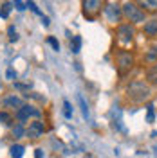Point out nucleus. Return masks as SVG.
<instances>
[{
    "label": "nucleus",
    "instance_id": "nucleus-1",
    "mask_svg": "<svg viewBox=\"0 0 157 158\" xmlns=\"http://www.w3.org/2000/svg\"><path fill=\"white\" fill-rule=\"evenodd\" d=\"M125 94H127V99L130 102L141 104V102H145V101H148L152 97V86L143 79H134V81H130L127 85Z\"/></svg>",
    "mask_w": 157,
    "mask_h": 158
},
{
    "label": "nucleus",
    "instance_id": "nucleus-2",
    "mask_svg": "<svg viewBox=\"0 0 157 158\" xmlns=\"http://www.w3.org/2000/svg\"><path fill=\"white\" fill-rule=\"evenodd\" d=\"M121 7H123V18L127 20L128 23L139 25V23H145V22H146L148 13H145L134 0H127Z\"/></svg>",
    "mask_w": 157,
    "mask_h": 158
},
{
    "label": "nucleus",
    "instance_id": "nucleus-3",
    "mask_svg": "<svg viewBox=\"0 0 157 158\" xmlns=\"http://www.w3.org/2000/svg\"><path fill=\"white\" fill-rule=\"evenodd\" d=\"M136 67V56L130 50L121 49L116 52V69H118L119 77H125L127 74H130V70Z\"/></svg>",
    "mask_w": 157,
    "mask_h": 158
},
{
    "label": "nucleus",
    "instance_id": "nucleus-4",
    "mask_svg": "<svg viewBox=\"0 0 157 158\" xmlns=\"http://www.w3.org/2000/svg\"><path fill=\"white\" fill-rule=\"evenodd\" d=\"M107 0H81V13L88 22H94L103 13Z\"/></svg>",
    "mask_w": 157,
    "mask_h": 158
},
{
    "label": "nucleus",
    "instance_id": "nucleus-5",
    "mask_svg": "<svg viewBox=\"0 0 157 158\" xmlns=\"http://www.w3.org/2000/svg\"><path fill=\"white\" fill-rule=\"evenodd\" d=\"M103 15H105V18H107L108 23L119 25L121 20H123V7H121V4L116 2V0H107V4L103 7Z\"/></svg>",
    "mask_w": 157,
    "mask_h": 158
},
{
    "label": "nucleus",
    "instance_id": "nucleus-6",
    "mask_svg": "<svg viewBox=\"0 0 157 158\" xmlns=\"http://www.w3.org/2000/svg\"><path fill=\"white\" fill-rule=\"evenodd\" d=\"M40 117H42V110H38L33 104H24L22 108H18L15 111V118L18 122H22V124H25L31 118H40Z\"/></svg>",
    "mask_w": 157,
    "mask_h": 158
},
{
    "label": "nucleus",
    "instance_id": "nucleus-7",
    "mask_svg": "<svg viewBox=\"0 0 157 158\" xmlns=\"http://www.w3.org/2000/svg\"><path fill=\"white\" fill-rule=\"evenodd\" d=\"M134 36H136V29L132 23H119L116 27V38L121 45H130L134 41Z\"/></svg>",
    "mask_w": 157,
    "mask_h": 158
},
{
    "label": "nucleus",
    "instance_id": "nucleus-8",
    "mask_svg": "<svg viewBox=\"0 0 157 158\" xmlns=\"http://www.w3.org/2000/svg\"><path fill=\"white\" fill-rule=\"evenodd\" d=\"M45 122H42L40 118H34L33 122H29V126H25V137L31 138V140H38L45 135Z\"/></svg>",
    "mask_w": 157,
    "mask_h": 158
},
{
    "label": "nucleus",
    "instance_id": "nucleus-9",
    "mask_svg": "<svg viewBox=\"0 0 157 158\" xmlns=\"http://www.w3.org/2000/svg\"><path fill=\"white\" fill-rule=\"evenodd\" d=\"M25 102H24V99L18 97V95H15V94H9V95H6V97L2 99V106L7 110H13V111H16L18 108H22Z\"/></svg>",
    "mask_w": 157,
    "mask_h": 158
},
{
    "label": "nucleus",
    "instance_id": "nucleus-10",
    "mask_svg": "<svg viewBox=\"0 0 157 158\" xmlns=\"http://www.w3.org/2000/svg\"><path fill=\"white\" fill-rule=\"evenodd\" d=\"M143 32L148 38H157V16H152L143 23Z\"/></svg>",
    "mask_w": 157,
    "mask_h": 158
},
{
    "label": "nucleus",
    "instance_id": "nucleus-11",
    "mask_svg": "<svg viewBox=\"0 0 157 158\" xmlns=\"http://www.w3.org/2000/svg\"><path fill=\"white\" fill-rule=\"evenodd\" d=\"M145 81L150 86H157V61L152 63L146 70H145Z\"/></svg>",
    "mask_w": 157,
    "mask_h": 158
},
{
    "label": "nucleus",
    "instance_id": "nucleus-12",
    "mask_svg": "<svg viewBox=\"0 0 157 158\" xmlns=\"http://www.w3.org/2000/svg\"><path fill=\"white\" fill-rule=\"evenodd\" d=\"M145 13H157V0H134Z\"/></svg>",
    "mask_w": 157,
    "mask_h": 158
},
{
    "label": "nucleus",
    "instance_id": "nucleus-13",
    "mask_svg": "<svg viewBox=\"0 0 157 158\" xmlns=\"http://www.w3.org/2000/svg\"><path fill=\"white\" fill-rule=\"evenodd\" d=\"M11 135H13V138H24L25 137V126H24L22 122L13 124V126H11Z\"/></svg>",
    "mask_w": 157,
    "mask_h": 158
},
{
    "label": "nucleus",
    "instance_id": "nucleus-14",
    "mask_svg": "<svg viewBox=\"0 0 157 158\" xmlns=\"http://www.w3.org/2000/svg\"><path fill=\"white\" fill-rule=\"evenodd\" d=\"M24 153H25V148H24L22 144H13V146L9 148L11 158H22L24 156Z\"/></svg>",
    "mask_w": 157,
    "mask_h": 158
},
{
    "label": "nucleus",
    "instance_id": "nucleus-15",
    "mask_svg": "<svg viewBox=\"0 0 157 158\" xmlns=\"http://www.w3.org/2000/svg\"><path fill=\"white\" fill-rule=\"evenodd\" d=\"M145 61L150 63V65L157 61V43H155V45H152V47L148 49V52L145 54Z\"/></svg>",
    "mask_w": 157,
    "mask_h": 158
},
{
    "label": "nucleus",
    "instance_id": "nucleus-16",
    "mask_svg": "<svg viewBox=\"0 0 157 158\" xmlns=\"http://www.w3.org/2000/svg\"><path fill=\"white\" fill-rule=\"evenodd\" d=\"M70 50L74 52V54H78L79 50H81V36H70Z\"/></svg>",
    "mask_w": 157,
    "mask_h": 158
},
{
    "label": "nucleus",
    "instance_id": "nucleus-17",
    "mask_svg": "<svg viewBox=\"0 0 157 158\" xmlns=\"http://www.w3.org/2000/svg\"><path fill=\"white\" fill-rule=\"evenodd\" d=\"M78 102H79V108H81V115H83V118H87L90 117V111H88V104L85 102V99H83V95H79L78 94Z\"/></svg>",
    "mask_w": 157,
    "mask_h": 158
},
{
    "label": "nucleus",
    "instance_id": "nucleus-18",
    "mask_svg": "<svg viewBox=\"0 0 157 158\" xmlns=\"http://www.w3.org/2000/svg\"><path fill=\"white\" fill-rule=\"evenodd\" d=\"M0 122L6 124V126H13V117H11V113H7V111H0Z\"/></svg>",
    "mask_w": 157,
    "mask_h": 158
},
{
    "label": "nucleus",
    "instance_id": "nucleus-19",
    "mask_svg": "<svg viewBox=\"0 0 157 158\" xmlns=\"http://www.w3.org/2000/svg\"><path fill=\"white\" fill-rule=\"evenodd\" d=\"M11 9H13V6H11L9 2H4L2 7H0V16H2V18H7L9 13H11Z\"/></svg>",
    "mask_w": 157,
    "mask_h": 158
},
{
    "label": "nucleus",
    "instance_id": "nucleus-20",
    "mask_svg": "<svg viewBox=\"0 0 157 158\" xmlns=\"http://www.w3.org/2000/svg\"><path fill=\"white\" fill-rule=\"evenodd\" d=\"M7 36H9L11 43H16V41H18V32L15 29V25H9V27H7Z\"/></svg>",
    "mask_w": 157,
    "mask_h": 158
},
{
    "label": "nucleus",
    "instance_id": "nucleus-21",
    "mask_svg": "<svg viewBox=\"0 0 157 158\" xmlns=\"http://www.w3.org/2000/svg\"><path fill=\"white\" fill-rule=\"evenodd\" d=\"M63 115L65 118H72V106L69 101H63Z\"/></svg>",
    "mask_w": 157,
    "mask_h": 158
},
{
    "label": "nucleus",
    "instance_id": "nucleus-22",
    "mask_svg": "<svg viewBox=\"0 0 157 158\" xmlns=\"http://www.w3.org/2000/svg\"><path fill=\"white\" fill-rule=\"evenodd\" d=\"M25 7H29V9L33 11V13H34V15H40V16H43V15H42V11L38 9V6H36V4H34L33 0H27V4H25Z\"/></svg>",
    "mask_w": 157,
    "mask_h": 158
},
{
    "label": "nucleus",
    "instance_id": "nucleus-23",
    "mask_svg": "<svg viewBox=\"0 0 157 158\" xmlns=\"http://www.w3.org/2000/svg\"><path fill=\"white\" fill-rule=\"evenodd\" d=\"M148 113H146V122H154L155 118V113H154V104H148Z\"/></svg>",
    "mask_w": 157,
    "mask_h": 158
},
{
    "label": "nucleus",
    "instance_id": "nucleus-24",
    "mask_svg": "<svg viewBox=\"0 0 157 158\" xmlns=\"http://www.w3.org/2000/svg\"><path fill=\"white\" fill-rule=\"evenodd\" d=\"M15 88L16 90H25V92H29L31 88H33V85H27V83H16V81H15Z\"/></svg>",
    "mask_w": 157,
    "mask_h": 158
},
{
    "label": "nucleus",
    "instance_id": "nucleus-25",
    "mask_svg": "<svg viewBox=\"0 0 157 158\" xmlns=\"http://www.w3.org/2000/svg\"><path fill=\"white\" fill-rule=\"evenodd\" d=\"M47 43H49L51 47H52V49L56 50V52L60 50V41H58L56 38H52V36H49V38H47Z\"/></svg>",
    "mask_w": 157,
    "mask_h": 158
},
{
    "label": "nucleus",
    "instance_id": "nucleus-26",
    "mask_svg": "<svg viewBox=\"0 0 157 158\" xmlns=\"http://www.w3.org/2000/svg\"><path fill=\"white\" fill-rule=\"evenodd\" d=\"M13 6H15L16 11H20V13H22V11H25V4H24L22 0H13Z\"/></svg>",
    "mask_w": 157,
    "mask_h": 158
},
{
    "label": "nucleus",
    "instance_id": "nucleus-27",
    "mask_svg": "<svg viewBox=\"0 0 157 158\" xmlns=\"http://www.w3.org/2000/svg\"><path fill=\"white\" fill-rule=\"evenodd\" d=\"M6 77L9 79V81H15V79H16V72L9 67V69H7V72H6Z\"/></svg>",
    "mask_w": 157,
    "mask_h": 158
},
{
    "label": "nucleus",
    "instance_id": "nucleus-28",
    "mask_svg": "<svg viewBox=\"0 0 157 158\" xmlns=\"http://www.w3.org/2000/svg\"><path fill=\"white\" fill-rule=\"evenodd\" d=\"M42 23H43V27H49V25H51L49 16H42Z\"/></svg>",
    "mask_w": 157,
    "mask_h": 158
},
{
    "label": "nucleus",
    "instance_id": "nucleus-29",
    "mask_svg": "<svg viewBox=\"0 0 157 158\" xmlns=\"http://www.w3.org/2000/svg\"><path fill=\"white\" fill-rule=\"evenodd\" d=\"M34 158H45L43 151H42V149H36V151H34Z\"/></svg>",
    "mask_w": 157,
    "mask_h": 158
}]
</instances>
